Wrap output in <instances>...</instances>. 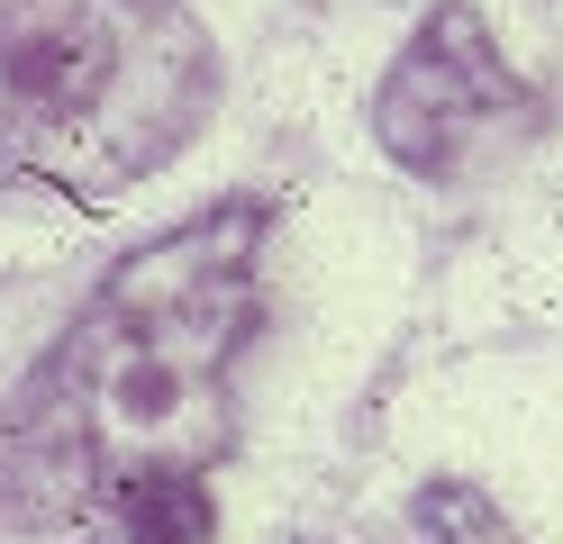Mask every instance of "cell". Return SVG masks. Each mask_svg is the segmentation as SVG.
Returning <instances> with one entry per match:
<instances>
[{"instance_id": "obj_5", "label": "cell", "mask_w": 563, "mask_h": 544, "mask_svg": "<svg viewBox=\"0 0 563 544\" xmlns=\"http://www.w3.org/2000/svg\"><path fill=\"white\" fill-rule=\"evenodd\" d=\"M418 535H428V544H518V526L473 481H428V490H418Z\"/></svg>"}, {"instance_id": "obj_1", "label": "cell", "mask_w": 563, "mask_h": 544, "mask_svg": "<svg viewBox=\"0 0 563 544\" xmlns=\"http://www.w3.org/2000/svg\"><path fill=\"white\" fill-rule=\"evenodd\" d=\"M264 200H219L136 245L0 399V526H91L146 481L209 471L236 435V363L264 326Z\"/></svg>"}, {"instance_id": "obj_4", "label": "cell", "mask_w": 563, "mask_h": 544, "mask_svg": "<svg viewBox=\"0 0 563 544\" xmlns=\"http://www.w3.org/2000/svg\"><path fill=\"white\" fill-rule=\"evenodd\" d=\"M128 544H209L219 508H209V471H183V481H146L119 518H110Z\"/></svg>"}, {"instance_id": "obj_3", "label": "cell", "mask_w": 563, "mask_h": 544, "mask_svg": "<svg viewBox=\"0 0 563 544\" xmlns=\"http://www.w3.org/2000/svg\"><path fill=\"white\" fill-rule=\"evenodd\" d=\"M509 109H518V82H509L500 46H490L482 10L445 0V10L418 19V36L400 46V64L382 73L373 136H382V155H391L400 173H428L437 181V173H464L473 136L509 127Z\"/></svg>"}, {"instance_id": "obj_2", "label": "cell", "mask_w": 563, "mask_h": 544, "mask_svg": "<svg viewBox=\"0 0 563 544\" xmlns=\"http://www.w3.org/2000/svg\"><path fill=\"white\" fill-rule=\"evenodd\" d=\"M219 109V46L183 0H0V181L110 209Z\"/></svg>"}]
</instances>
